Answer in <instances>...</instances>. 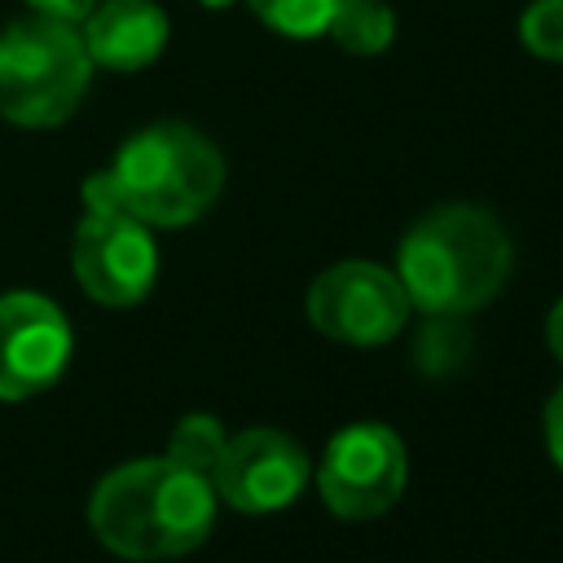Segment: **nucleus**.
<instances>
[{
	"label": "nucleus",
	"instance_id": "f257e3e1",
	"mask_svg": "<svg viewBox=\"0 0 563 563\" xmlns=\"http://www.w3.org/2000/svg\"><path fill=\"white\" fill-rule=\"evenodd\" d=\"M216 501L207 475L172 457H141L97 484L88 523L97 541L123 559H176L207 541Z\"/></svg>",
	"mask_w": 563,
	"mask_h": 563
},
{
	"label": "nucleus",
	"instance_id": "f03ea898",
	"mask_svg": "<svg viewBox=\"0 0 563 563\" xmlns=\"http://www.w3.org/2000/svg\"><path fill=\"white\" fill-rule=\"evenodd\" d=\"M515 251L493 211L449 202L427 211L396 251V277L431 317H462L484 308L510 277Z\"/></svg>",
	"mask_w": 563,
	"mask_h": 563
},
{
	"label": "nucleus",
	"instance_id": "7ed1b4c3",
	"mask_svg": "<svg viewBox=\"0 0 563 563\" xmlns=\"http://www.w3.org/2000/svg\"><path fill=\"white\" fill-rule=\"evenodd\" d=\"M128 216L158 229L198 220L224 189L220 150L189 123H150L128 136L106 167Z\"/></svg>",
	"mask_w": 563,
	"mask_h": 563
},
{
	"label": "nucleus",
	"instance_id": "20e7f679",
	"mask_svg": "<svg viewBox=\"0 0 563 563\" xmlns=\"http://www.w3.org/2000/svg\"><path fill=\"white\" fill-rule=\"evenodd\" d=\"M92 84L79 22L31 13L0 31V114L18 128L66 123Z\"/></svg>",
	"mask_w": 563,
	"mask_h": 563
},
{
	"label": "nucleus",
	"instance_id": "39448f33",
	"mask_svg": "<svg viewBox=\"0 0 563 563\" xmlns=\"http://www.w3.org/2000/svg\"><path fill=\"white\" fill-rule=\"evenodd\" d=\"M409 479L405 440L383 422H352L343 427L321 457L317 488L325 510L339 519H374L391 510Z\"/></svg>",
	"mask_w": 563,
	"mask_h": 563
},
{
	"label": "nucleus",
	"instance_id": "423d86ee",
	"mask_svg": "<svg viewBox=\"0 0 563 563\" xmlns=\"http://www.w3.org/2000/svg\"><path fill=\"white\" fill-rule=\"evenodd\" d=\"M308 317L321 334L347 347H378L405 330L409 295L396 273L365 260H343L308 286Z\"/></svg>",
	"mask_w": 563,
	"mask_h": 563
},
{
	"label": "nucleus",
	"instance_id": "0eeeda50",
	"mask_svg": "<svg viewBox=\"0 0 563 563\" xmlns=\"http://www.w3.org/2000/svg\"><path fill=\"white\" fill-rule=\"evenodd\" d=\"M75 282L106 308H128L150 295L158 277V246L150 224L128 211H84L70 246Z\"/></svg>",
	"mask_w": 563,
	"mask_h": 563
},
{
	"label": "nucleus",
	"instance_id": "6e6552de",
	"mask_svg": "<svg viewBox=\"0 0 563 563\" xmlns=\"http://www.w3.org/2000/svg\"><path fill=\"white\" fill-rule=\"evenodd\" d=\"M308 484V453L273 427H251L229 435L211 488L220 501H229L242 515H268L290 506Z\"/></svg>",
	"mask_w": 563,
	"mask_h": 563
},
{
	"label": "nucleus",
	"instance_id": "1a4fd4ad",
	"mask_svg": "<svg viewBox=\"0 0 563 563\" xmlns=\"http://www.w3.org/2000/svg\"><path fill=\"white\" fill-rule=\"evenodd\" d=\"M70 361V325L62 308L35 290L0 295V400L40 396Z\"/></svg>",
	"mask_w": 563,
	"mask_h": 563
},
{
	"label": "nucleus",
	"instance_id": "9d476101",
	"mask_svg": "<svg viewBox=\"0 0 563 563\" xmlns=\"http://www.w3.org/2000/svg\"><path fill=\"white\" fill-rule=\"evenodd\" d=\"M79 35L92 66L141 70L167 44V13L154 0H97Z\"/></svg>",
	"mask_w": 563,
	"mask_h": 563
},
{
	"label": "nucleus",
	"instance_id": "9b49d317",
	"mask_svg": "<svg viewBox=\"0 0 563 563\" xmlns=\"http://www.w3.org/2000/svg\"><path fill=\"white\" fill-rule=\"evenodd\" d=\"M325 35H334L352 57H378L396 40V18L383 0H339Z\"/></svg>",
	"mask_w": 563,
	"mask_h": 563
},
{
	"label": "nucleus",
	"instance_id": "f8f14e48",
	"mask_svg": "<svg viewBox=\"0 0 563 563\" xmlns=\"http://www.w3.org/2000/svg\"><path fill=\"white\" fill-rule=\"evenodd\" d=\"M224 444H229V435H224L220 418H211V413H185V418L176 422L172 440H167V457L211 479V471H216Z\"/></svg>",
	"mask_w": 563,
	"mask_h": 563
},
{
	"label": "nucleus",
	"instance_id": "ddd939ff",
	"mask_svg": "<svg viewBox=\"0 0 563 563\" xmlns=\"http://www.w3.org/2000/svg\"><path fill=\"white\" fill-rule=\"evenodd\" d=\"M339 0H251V13L282 35H325Z\"/></svg>",
	"mask_w": 563,
	"mask_h": 563
},
{
	"label": "nucleus",
	"instance_id": "4468645a",
	"mask_svg": "<svg viewBox=\"0 0 563 563\" xmlns=\"http://www.w3.org/2000/svg\"><path fill=\"white\" fill-rule=\"evenodd\" d=\"M519 35L532 57L563 62V0H532L519 18Z\"/></svg>",
	"mask_w": 563,
	"mask_h": 563
},
{
	"label": "nucleus",
	"instance_id": "2eb2a0df",
	"mask_svg": "<svg viewBox=\"0 0 563 563\" xmlns=\"http://www.w3.org/2000/svg\"><path fill=\"white\" fill-rule=\"evenodd\" d=\"M35 13H48V18H66V22H84L97 0H26Z\"/></svg>",
	"mask_w": 563,
	"mask_h": 563
},
{
	"label": "nucleus",
	"instance_id": "dca6fc26",
	"mask_svg": "<svg viewBox=\"0 0 563 563\" xmlns=\"http://www.w3.org/2000/svg\"><path fill=\"white\" fill-rule=\"evenodd\" d=\"M545 444H550V457L563 466V387L545 405Z\"/></svg>",
	"mask_w": 563,
	"mask_h": 563
},
{
	"label": "nucleus",
	"instance_id": "f3484780",
	"mask_svg": "<svg viewBox=\"0 0 563 563\" xmlns=\"http://www.w3.org/2000/svg\"><path fill=\"white\" fill-rule=\"evenodd\" d=\"M545 339H550V352L563 361V299H559L554 312L545 317Z\"/></svg>",
	"mask_w": 563,
	"mask_h": 563
},
{
	"label": "nucleus",
	"instance_id": "a211bd4d",
	"mask_svg": "<svg viewBox=\"0 0 563 563\" xmlns=\"http://www.w3.org/2000/svg\"><path fill=\"white\" fill-rule=\"evenodd\" d=\"M202 4H211V9H220V4H229V0H202Z\"/></svg>",
	"mask_w": 563,
	"mask_h": 563
}]
</instances>
